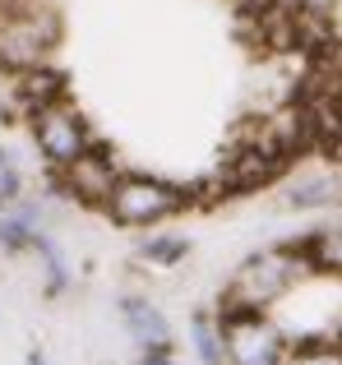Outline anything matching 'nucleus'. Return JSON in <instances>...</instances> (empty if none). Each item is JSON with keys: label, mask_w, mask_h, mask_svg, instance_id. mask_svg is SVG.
<instances>
[{"label": "nucleus", "mask_w": 342, "mask_h": 365, "mask_svg": "<svg viewBox=\"0 0 342 365\" xmlns=\"http://www.w3.org/2000/svg\"><path fill=\"white\" fill-rule=\"evenodd\" d=\"M310 273V259L301 245H273L250 255L236 268L232 287H227V310L222 314H264L273 301L291 292L301 277Z\"/></svg>", "instance_id": "nucleus-1"}, {"label": "nucleus", "mask_w": 342, "mask_h": 365, "mask_svg": "<svg viewBox=\"0 0 342 365\" xmlns=\"http://www.w3.org/2000/svg\"><path fill=\"white\" fill-rule=\"evenodd\" d=\"M61 19L46 0H0V65L14 74L46 65Z\"/></svg>", "instance_id": "nucleus-2"}, {"label": "nucleus", "mask_w": 342, "mask_h": 365, "mask_svg": "<svg viewBox=\"0 0 342 365\" xmlns=\"http://www.w3.org/2000/svg\"><path fill=\"white\" fill-rule=\"evenodd\" d=\"M185 204H190L185 190L167 185V180H157V176H116L111 190H107V199H102L111 222H120V227H157V222H167L171 213H180Z\"/></svg>", "instance_id": "nucleus-3"}, {"label": "nucleus", "mask_w": 342, "mask_h": 365, "mask_svg": "<svg viewBox=\"0 0 342 365\" xmlns=\"http://www.w3.org/2000/svg\"><path fill=\"white\" fill-rule=\"evenodd\" d=\"M33 134H37V153H42L56 171L70 167L74 158H83V153L93 148L88 120H83L65 98H56V102H46V107L33 111Z\"/></svg>", "instance_id": "nucleus-4"}, {"label": "nucleus", "mask_w": 342, "mask_h": 365, "mask_svg": "<svg viewBox=\"0 0 342 365\" xmlns=\"http://www.w3.org/2000/svg\"><path fill=\"white\" fill-rule=\"evenodd\" d=\"M222 356L227 365H282L287 338L264 314H222Z\"/></svg>", "instance_id": "nucleus-5"}, {"label": "nucleus", "mask_w": 342, "mask_h": 365, "mask_svg": "<svg viewBox=\"0 0 342 365\" xmlns=\"http://www.w3.org/2000/svg\"><path fill=\"white\" fill-rule=\"evenodd\" d=\"M65 171V190L70 195H79L83 204H102L107 199V190H111V180H116V167H111V158L93 143L83 158H74L70 167H61Z\"/></svg>", "instance_id": "nucleus-6"}, {"label": "nucleus", "mask_w": 342, "mask_h": 365, "mask_svg": "<svg viewBox=\"0 0 342 365\" xmlns=\"http://www.w3.org/2000/svg\"><path fill=\"white\" fill-rule=\"evenodd\" d=\"M120 319H125L130 338H135L139 347H171V324L162 319L157 305L144 301V296H125V301H120Z\"/></svg>", "instance_id": "nucleus-7"}, {"label": "nucleus", "mask_w": 342, "mask_h": 365, "mask_svg": "<svg viewBox=\"0 0 342 365\" xmlns=\"http://www.w3.org/2000/svg\"><path fill=\"white\" fill-rule=\"evenodd\" d=\"M328 204H342V167L301 176L287 195V208H328Z\"/></svg>", "instance_id": "nucleus-8"}, {"label": "nucleus", "mask_w": 342, "mask_h": 365, "mask_svg": "<svg viewBox=\"0 0 342 365\" xmlns=\"http://www.w3.org/2000/svg\"><path fill=\"white\" fill-rule=\"evenodd\" d=\"M301 250H306V259H310V273H338L342 277V227L315 232Z\"/></svg>", "instance_id": "nucleus-9"}, {"label": "nucleus", "mask_w": 342, "mask_h": 365, "mask_svg": "<svg viewBox=\"0 0 342 365\" xmlns=\"http://www.w3.org/2000/svg\"><path fill=\"white\" fill-rule=\"evenodd\" d=\"M282 365H342V342L338 338H310L301 347H287Z\"/></svg>", "instance_id": "nucleus-10"}, {"label": "nucleus", "mask_w": 342, "mask_h": 365, "mask_svg": "<svg viewBox=\"0 0 342 365\" xmlns=\"http://www.w3.org/2000/svg\"><path fill=\"white\" fill-rule=\"evenodd\" d=\"M190 333H195V351H199V361H204V365H227V356H222V324L208 319V314H195Z\"/></svg>", "instance_id": "nucleus-11"}, {"label": "nucleus", "mask_w": 342, "mask_h": 365, "mask_svg": "<svg viewBox=\"0 0 342 365\" xmlns=\"http://www.w3.org/2000/svg\"><path fill=\"white\" fill-rule=\"evenodd\" d=\"M333 14H338V0H296V28H319L324 33L328 24H333Z\"/></svg>", "instance_id": "nucleus-12"}, {"label": "nucleus", "mask_w": 342, "mask_h": 365, "mask_svg": "<svg viewBox=\"0 0 342 365\" xmlns=\"http://www.w3.org/2000/svg\"><path fill=\"white\" fill-rule=\"evenodd\" d=\"M144 259H153V264L171 268V264H180V259H185V241H148V245H144Z\"/></svg>", "instance_id": "nucleus-13"}, {"label": "nucleus", "mask_w": 342, "mask_h": 365, "mask_svg": "<svg viewBox=\"0 0 342 365\" xmlns=\"http://www.w3.org/2000/svg\"><path fill=\"white\" fill-rule=\"evenodd\" d=\"M144 365H171V347H144Z\"/></svg>", "instance_id": "nucleus-14"}, {"label": "nucleus", "mask_w": 342, "mask_h": 365, "mask_svg": "<svg viewBox=\"0 0 342 365\" xmlns=\"http://www.w3.org/2000/svg\"><path fill=\"white\" fill-rule=\"evenodd\" d=\"M28 365H46V361H42V351H33V356H28Z\"/></svg>", "instance_id": "nucleus-15"}, {"label": "nucleus", "mask_w": 342, "mask_h": 365, "mask_svg": "<svg viewBox=\"0 0 342 365\" xmlns=\"http://www.w3.org/2000/svg\"><path fill=\"white\" fill-rule=\"evenodd\" d=\"M338 342H342V329H338Z\"/></svg>", "instance_id": "nucleus-16"}]
</instances>
